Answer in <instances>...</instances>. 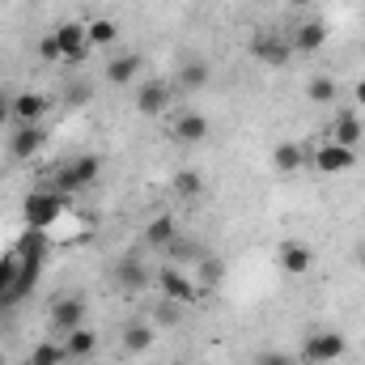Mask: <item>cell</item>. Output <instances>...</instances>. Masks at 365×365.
<instances>
[{
  "label": "cell",
  "mask_w": 365,
  "mask_h": 365,
  "mask_svg": "<svg viewBox=\"0 0 365 365\" xmlns=\"http://www.w3.org/2000/svg\"><path fill=\"white\" fill-rule=\"evenodd\" d=\"M64 195L60 191H34V195H26V204H21V217H26V225L30 230H47V225H56L60 217H64Z\"/></svg>",
  "instance_id": "cell-1"
},
{
  "label": "cell",
  "mask_w": 365,
  "mask_h": 365,
  "mask_svg": "<svg viewBox=\"0 0 365 365\" xmlns=\"http://www.w3.org/2000/svg\"><path fill=\"white\" fill-rule=\"evenodd\" d=\"M310 166H314L319 175H327V179L349 175V170L357 166V149H344V145H336V140H323V145L310 149Z\"/></svg>",
  "instance_id": "cell-2"
},
{
  "label": "cell",
  "mask_w": 365,
  "mask_h": 365,
  "mask_svg": "<svg viewBox=\"0 0 365 365\" xmlns=\"http://www.w3.org/2000/svg\"><path fill=\"white\" fill-rule=\"evenodd\" d=\"M153 280H158V289H162V297H166V302H179V306H187V302H195V297H200L195 276L187 272V268H179V264H166V268L153 276Z\"/></svg>",
  "instance_id": "cell-3"
},
{
  "label": "cell",
  "mask_w": 365,
  "mask_h": 365,
  "mask_svg": "<svg viewBox=\"0 0 365 365\" xmlns=\"http://www.w3.org/2000/svg\"><path fill=\"white\" fill-rule=\"evenodd\" d=\"M344 353H349V340L340 331H314L306 340V349H302V357L310 365H336Z\"/></svg>",
  "instance_id": "cell-4"
},
{
  "label": "cell",
  "mask_w": 365,
  "mask_h": 365,
  "mask_svg": "<svg viewBox=\"0 0 365 365\" xmlns=\"http://www.w3.org/2000/svg\"><path fill=\"white\" fill-rule=\"evenodd\" d=\"M251 56H255L259 64H268V68H284L289 56H293V47H289L284 34H276V30H259V34H251Z\"/></svg>",
  "instance_id": "cell-5"
},
{
  "label": "cell",
  "mask_w": 365,
  "mask_h": 365,
  "mask_svg": "<svg viewBox=\"0 0 365 365\" xmlns=\"http://www.w3.org/2000/svg\"><path fill=\"white\" fill-rule=\"evenodd\" d=\"M47 319H51V327H56V331H64V336H68V331H77V327H86V297H81V293L56 297Z\"/></svg>",
  "instance_id": "cell-6"
},
{
  "label": "cell",
  "mask_w": 365,
  "mask_h": 365,
  "mask_svg": "<svg viewBox=\"0 0 365 365\" xmlns=\"http://www.w3.org/2000/svg\"><path fill=\"white\" fill-rule=\"evenodd\" d=\"M110 280L123 289V293H140L145 284H149V268H145V259L140 255H119L115 264H110Z\"/></svg>",
  "instance_id": "cell-7"
},
{
  "label": "cell",
  "mask_w": 365,
  "mask_h": 365,
  "mask_svg": "<svg viewBox=\"0 0 365 365\" xmlns=\"http://www.w3.org/2000/svg\"><path fill=\"white\" fill-rule=\"evenodd\" d=\"M276 264H280L284 276H306L314 268V251H310L302 238H284V242L276 247Z\"/></svg>",
  "instance_id": "cell-8"
},
{
  "label": "cell",
  "mask_w": 365,
  "mask_h": 365,
  "mask_svg": "<svg viewBox=\"0 0 365 365\" xmlns=\"http://www.w3.org/2000/svg\"><path fill=\"white\" fill-rule=\"evenodd\" d=\"M56 43H60V56L64 64H81L90 56V38H86V21H64L60 30H51Z\"/></svg>",
  "instance_id": "cell-9"
},
{
  "label": "cell",
  "mask_w": 365,
  "mask_h": 365,
  "mask_svg": "<svg viewBox=\"0 0 365 365\" xmlns=\"http://www.w3.org/2000/svg\"><path fill=\"white\" fill-rule=\"evenodd\" d=\"M43 234H47V242H77V238H90L93 217L90 212H68V208H64V217H60L56 225H47Z\"/></svg>",
  "instance_id": "cell-10"
},
{
  "label": "cell",
  "mask_w": 365,
  "mask_h": 365,
  "mask_svg": "<svg viewBox=\"0 0 365 365\" xmlns=\"http://www.w3.org/2000/svg\"><path fill=\"white\" fill-rule=\"evenodd\" d=\"M13 158L17 162H30V158H38L43 149H47V128L43 123H17V132H13Z\"/></svg>",
  "instance_id": "cell-11"
},
{
  "label": "cell",
  "mask_w": 365,
  "mask_h": 365,
  "mask_svg": "<svg viewBox=\"0 0 365 365\" xmlns=\"http://www.w3.org/2000/svg\"><path fill=\"white\" fill-rule=\"evenodd\" d=\"M98 170H102V162H98L93 153H86V158H77V162H68V166L60 170L56 187H60V191H77V187H90V182L98 179Z\"/></svg>",
  "instance_id": "cell-12"
},
{
  "label": "cell",
  "mask_w": 365,
  "mask_h": 365,
  "mask_svg": "<svg viewBox=\"0 0 365 365\" xmlns=\"http://www.w3.org/2000/svg\"><path fill=\"white\" fill-rule=\"evenodd\" d=\"M365 136V123L361 115H353V110H340L336 119H331V128H327V140H336V145H344V149H357Z\"/></svg>",
  "instance_id": "cell-13"
},
{
  "label": "cell",
  "mask_w": 365,
  "mask_h": 365,
  "mask_svg": "<svg viewBox=\"0 0 365 365\" xmlns=\"http://www.w3.org/2000/svg\"><path fill=\"white\" fill-rule=\"evenodd\" d=\"M323 43H327V26H323L319 17H306V21L293 30V38H289V47H293L297 56H314Z\"/></svg>",
  "instance_id": "cell-14"
},
{
  "label": "cell",
  "mask_w": 365,
  "mask_h": 365,
  "mask_svg": "<svg viewBox=\"0 0 365 365\" xmlns=\"http://www.w3.org/2000/svg\"><path fill=\"white\" fill-rule=\"evenodd\" d=\"M170 106V86L166 81H140V90H136V110L140 115H162Z\"/></svg>",
  "instance_id": "cell-15"
},
{
  "label": "cell",
  "mask_w": 365,
  "mask_h": 365,
  "mask_svg": "<svg viewBox=\"0 0 365 365\" xmlns=\"http://www.w3.org/2000/svg\"><path fill=\"white\" fill-rule=\"evenodd\" d=\"M175 81H179V90L200 93L208 81H212V68H208V60H182L179 73H175Z\"/></svg>",
  "instance_id": "cell-16"
},
{
  "label": "cell",
  "mask_w": 365,
  "mask_h": 365,
  "mask_svg": "<svg viewBox=\"0 0 365 365\" xmlns=\"http://www.w3.org/2000/svg\"><path fill=\"white\" fill-rule=\"evenodd\" d=\"M175 136L182 145H200L208 136V119L200 110H182V115H175Z\"/></svg>",
  "instance_id": "cell-17"
},
{
  "label": "cell",
  "mask_w": 365,
  "mask_h": 365,
  "mask_svg": "<svg viewBox=\"0 0 365 365\" xmlns=\"http://www.w3.org/2000/svg\"><path fill=\"white\" fill-rule=\"evenodd\" d=\"M47 115V98L43 93H17L13 98V119L17 123H43Z\"/></svg>",
  "instance_id": "cell-18"
},
{
  "label": "cell",
  "mask_w": 365,
  "mask_h": 365,
  "mask_svg": "<svg viewBox=\"0 0 365 365\" xmlns=\"http://www.w3.org/2000/svg\"><path fill=\"white\" fill-rule=\"evenodd\" d=\"M175 238H179V225H175V217H166V212H162V217H153V221L145 225V242H149L153 251H166Z\"/></svg>",
  "instance_id": "cell-19"
},
{
  "label": "cell",
  "mask_w": 365,
  "mask_h": 365,
  "mask_svg": "<svg viewBox=\"0 0 365 365\" xmlns=\"http://www.w3.org/2000/svg\"><path fill=\"white\" fill-rule=\"evenodd\" d=\"M106 81L115 86H136L140 81V56H115L106 64Z\"/></svg>",
  "instance_id": "cell-20"
},
{
  "label": "cell",
  "mask_w": 365,
  "mask_h": 365,
  "mask_svg": "<svg viewBox=\"0 0 365 365\" xmlns=\"http://www.w3.org/2000/svg\"><path fill=\"white\" fill-rule=\"evenodd\" d=\"M191 276H195L200 293H204V289H217V284L225 280V264H221L217 255H208V251H204V255L195 259V272H191Z\"/></svg>",
  "instance_id": "cell-21"
},
{
  "label": "cell",
  "mask_w": 365,
  "mask_h": 365,
  "mask_svg": "<svg viewBox=\"0 0 365 365\" xmlns=\"http://www.w3.org/2000/svg\"><path fill=\"white\" fill-rule=\"evenodd\" d=\"M302 162H306V145H297V140H280L272 149V166L280 175H293Z\"/></svg>",
  "instance_id": "cell-22"
},
{
  "label": "cell",
  "mask_w": 365,
  "mask_h": 365,
  "mask_svg": "<svg viewBox=\"0 0 365 365\" xmlns=\"http://www.w3.org/2000/svg\"><path fill=\"white\" fill-rule=\"evenodd\" d=\"M64 353H68V357H77V361H90L93 353H98V336H93L90 327L68 331V336H64Z\"/></svg>",
  "instance_id": "cell-23"
},
{
  "label": "cell",
  "mask_w": 365,
  "mask_h": 365,
  "mask_svg": "<svg viewBox=\"0 0 365 365\" xmlns=\"http://www.w3.org/2000/svg\"><path fill=\"white\" fill-rule=\"evenodd\" d=\"M153 340H158V331L149 323H128L123 327V353H149Z\"/></svg>",
  "instance_id": "cell-24"
},
{
  "label": "cell",
  "mask_w": 365,
  "mask_h": 365,
  "mask_svg": "<svg viewBox=\"0 0 365 365\" xmlns=\"http://www.w3.org/2000/svg\"><path fill=\"white\" fill-rule=\"evenodd\" d=\"M86 38H90V47H115L119 43V26L110 17H90L86 21Z\"/></svg>",
  "instance_id": "cell-25"
},
{
  "label": "cell",
  "mask_w": 365,
  "mask_h": 365,
  "mask_svg": "<svg viewBox=\"0 0 365 365\" xmlns=\"http://www.w3.org/2000/svg\"><path fill=\"white\" fill-rule=\"evenodd\" d=\"M306 98L319 102V106H331V102H336V81H331V77H310V81H306Z\"/></svg>",
  "instance_id": "cell-26"
},
{
  "label": "cell",
  "mask_w": 365,
  "mask_h": 365,
  "mask_svg": "<svg viewBox=\"0 0 365 365\" xmlns=\"http://www.w3.org/2000/svg\"><path fill=\"white\" fill-rule=\"evenodd\" d=\"M200 191H204V175H200V170H179V175H175V195L195 200Z\"/></svg>",
  "instance_id": "cell-27"
},
{
  "label": "cell",
  "mask_w": 365,
  "mask_h": 365,
  "mask_svg": "<svg viewBox=\"0 0 365 365\" xmlns=\"http://www.w3.org/2000/svg\"><path fill=\"white\" fill-rule=\"evenodd\" d=\"M30 361H34V365H64V361H68V353H64V344H51V340H43V344H34Z\"/></svg>",
  "instance_id": "cell-28"
},
{
  "label": "cell",
  "mask_w": 365,
  "mask_h": 365,
  "mask_svg": "<svg viewBox=\"0 0 365 365\" xmlns=\"http://www.w3.org/2000/svg\"><path fill=\"white\" fill-rule=\"evenodd\" d=\"M38 56H43L47 64H60V60H64V56H60V43H56V34H43V38H38Z\"/></svg>",
  "instance_id": "cell-29"
},
{
  "label": "cell",
  "mask_w": 365,
  "mask_h": 365,
  "mask_svg": "<svg viewBox=\"0 0 365 365\" xmlns=\"http://www.w3.org/2000/svg\"><path fill=\"white\" fill-rule=\"evenodd\" d=\"M255 365H297L289 353H276V349H268V353H259L255 357Z\"/></svg>",
  "instance_id": "cell-30"
},
{
  "label": "cell",
  "mask_w": 365,
  "mask_h": 365,
  "mask_svg": "<svg viewBox=\"0 0 365 365\" xmlns=\"http://www.w3.org/2000/svg\"><path fill=\"white\" fill-rule=\"evenodd\" d=\"M9 119H13V102L0 93V123H9Z\"/></svg>",
  "instance_id": "cell-31"
},
{
  "label": "cell",
  "mask_w": 365,
  "mask_h": 365,
  "mask_svg": "<svg viewBox=\"0 0 365 365\" xmlns=\"http://www.w3.org/2000/svg\"><path fill=\"white\" fill-rule=\"evenodd\" d=\"M353 102H357V106L365 110V77L357 81V86H353Z\"/></svg>",
  "instance_id": "cell-32"
},
{
  "label": "cell",
  "mask_w": 365,
  "mask_h": 365,
  "mask_svg": "<svg viewBox=\"0 0 365 365\" xmlns=\"http://www.w3.org/2000/svg\"><path fill=\"white\" fill-rule=\"evenodd\" d=\"M284 4H289V9H310L314 0H284Z\"/></svg>",
  "instance_id": "cell-33"
},
{
  "label": "cell",
  "mask_w": 365,
  "mask_h": 365,
  "mask_svg": "<svg viewBox=\"0 0 365 365\" xmlns=\"http://www.w3.org/2000/svg\"><path fill=\"white\" fill-rule=\"evenodd\" d=\"M353 259H357V268H365V242L357 247V255H353Z\"/></svg>",
  "instance_id": "cell-34"
},
{
  "label": "cell",
  "mask_w": 365,
  "mask_h": 365,
  "mask_svg": "<svg viewBox=\"0 0 365 365\" xmlns=\"http://www.w3.org/2000/svg\"><path fill=\"white\" fill-rule=\"evenodd\" d=\"M26 365H34V361H26Z\"/></svg>",
  "instance_id": "cell-35"
}]
</instances>
